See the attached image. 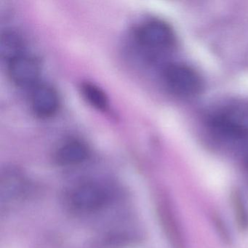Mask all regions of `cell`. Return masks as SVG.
Returning <instances> with one entry per match:
<instances>
[{
  "label": "cell",
  "instance_id": "ba28073f",
  "mask_svg": "<svg viewBox=\"0 0 248 248\" xmlns=\"http://www.w3.org/2000/svg\"><path fill=\"white\" fill-rule=\"evenodd\" d=\"M81 92L88 104L100 111H107L109 107L108 97L101 88L91 82H84Z\"/></svg>",
  "mask_w": 248,
  "mask_h": 248
},
{
  "label": "cell",
  "instance_id": "52a82bcc",
  "mask_svg": "<svg viewBox=\"0 0 248 248\" xmlns=\"http://www.w3.org/2000/svg\"><path fill=\"white\" fill-rule=\"evenodd\" d=\"M89 150L80 140H72L60 146L56 153V159L59 165L73 166L82 163L88 159Z\"/></svg>",
  "mask_w": 248,
  "mask_h": 248
},
{
  "label": "cell",
  "instance_id": "5b68a950",
  "mask_svg": "<svg viewBox=\"0 0 248 248\" xmlns=\"http://www.w3.org/2000/svg\"><path fill=\"white\" fill-rule=\"evenodd\" d=\"M8 75L11 81L20 88L36 86L40 69L34 58L22 53L8 62Z\"/></svg>",
  "mask_w": 248,
  "mask_h": 248
},
{
  "label": "cell",
  "instance_id": "30bf717a",
  "mask_svg": "<svg viewBox=\"0 0 248 248\" xmlns=\"http://www.w3.org/2000/svg\"><path fill=\"white\" fill-rule=\"evenodd\" d=\"M24 181L21 175L9 171L2 177L1 180V195L2 199L6 197V200L14 198L16 196L19 195L24 188Z\"/></svg>",
  "mask_w": 248,
  "mask_h": 248
},
{
  "label": "cell",
  "instance_id": "9c48e42d",
  "mask_svg": "<svg viewBox=\"0 0 248 248\" xmlns=\"http://www.w3.org/2000/svg\"><path fill=\"white\" fill-rule=\"evenodd\" d=\"M23 43L21 37L14 31H6L1 37L0 52L8 62L17 56L22 54Z\"/></svg>",
  "mask_w": 248,
  "mask_h": 248
},
{
  "label": "cell",
  "instance_id": "6da1fadb",
  "mask_svg": "<svg viewBox=\"0 0 248 248\" xmlns=\"http://www.w3.org/2000/svg\"><path fill=\"white\" fill-rule=\"evenodd\" d=\"M207 127L213 137L224 143L245 145L248 152V105L231 104L209 117Z\"/></svg>",
  "mask_w": 248,
  "mask_h": 248
},
{
  "label": "cell",
  "instance_id": "8fae6325",
  "mask_svg": "<svg viewBox=\"0 0 248 248\" xmlns=\"http://www.w3.org/2000/svg\"><path fill=\"white\" fill-rule=\"evenodd\" d=\"M233 204L238 223L242 229H248V212L243 198L238 191L233 194Z\"/></svg>",
  "mask_w": 248,
  "mask_h": 248
},
{
  "label": "cell",
  "instance_id": "277c9868",
  "mask_svg": "<svg viewBox=\"0 0 248 248\" xmlns=\"http://www.w3.org/2000/svg\"><path fill=\"white\" fill-rule=\"evenodd\" d=\"M136 39L141 47L149 51L162 52L175 46V35L169 24L161 20H151L136 31Z\"/></svg>",
  "mask_w": 248,
  "mask_h": 248
},
{
  "label": "cell",
  "instance_id": "8992f818",
  "mask_svg": "<svg viewBox=\"0 0 248 248\" xmlns=\"http://www.w3.org/2000/svg\"><path fill=\"white\" fill-rule=\"evenodd\" d=\"M60 100L56 89L46 84L37 85L33 90L31 106L33 112L40 118L53 117L59 110Z\"/></svg>",
  "mask_w": 248,
  "mask_h": 248
},
{
  "label": "cell",
  "instance_id": "3957f363",
  "mask_svg": "<svg viewBox=\"0 0 248 248\" xmlns=\"http://www.w3.org/2000/svg\"><path fill=\"white\" fill-rule=\"evenodd\" d=\"M164 79L169 89L179 96L191 98L202 91L201 77L194 69L185 64L168 65L164 71Z\"/></svg>",
  "mask_w": 248,
  "mask_h": 248
},
{
  "label": "cell",
  "instance_id": "7a4b0ae2",
  "mask_svg": "<svg viewBox=\"0 0 248 248\" xmlns=\"http://www.w3.org/2000/svg\"><path fill=\"white\" fill-rule=\"evenodd\" d=\"M69 207L79 213H92L103 208L109 200L108 190L98 183L85 181L71 188L66 196Z\"/></svg>",
  "mask_w": 248,
  "mask_h": 248
}]
</instances>
